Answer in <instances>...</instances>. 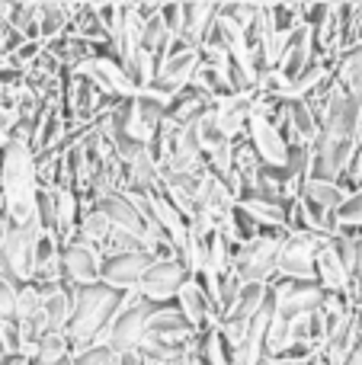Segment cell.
Segmentation results:
<instances>
[{
    "mask_svg": "<svg viewBox=\"0 0 362 365\" xmlns=\"http://www.w3.org/2000/svg\"><path fill=\"white\" fill-rule=\"evenodd\" d=\"M333 221H337L340 231H350V227H362V186H359V189H350V195H346V202L337 208Z\"/></svg>",
    "mask_w": 362,
    "mask_h": 365,
    "instance_id": "obj_21",
    "label": "cell"
},
{
    "mask_svg": "<svg viewBox=\"0 0 362 365\" xmlns=\"http://www.w3.org/2000/svg\"><path fill=\"white\" fill-rule=\"evenodd\" d=\"M314 279L327 295H350V272L343 269L340 257L333 253L331 240L318 247V257H314Z\"/></svg>",
    "mask_w": 362,
    "mask_h": 365,
    "instance_id": "obj_15",
    "label": "cell"
},
{
    "mask_svg": "<svg viewBox=\"0 0 362 365\" xmlns=\"http://www.w3.org/2000/svg\"><path fill=\"white\" fill-rule=\"evenodd\" d=\"M0 365H32V359H26V356H4Z\"/></svg>",
    "mask_w": 362,
    "mask_h": 365,
    "instance_id": "obj_25",
    "label": "cell"
},
{
    "mask_svg": "<svg viewBox=\"0 0 362 365\" xmlns=\"http://www.w3.org/2000/svg\"><path fill=\"white\" fill-rule=\"evenodd\" d=\"M96 212L106 215V221L115 227V231L122 234H132V237H138L141 244H145L148 231H151V225L145 221V215L138 212V208L132 205V199H128L125 192H106L96 199Z\"/></svg>",
    "mask_w": 362,
    "mask_h": 365,
    "instance_id": "obj_11",
    "label": "cell"
},
{
    "mask_svg": "<svg viewBox=\"0 0 362 365\" xmlns=\"http://www.w3.org/2000/svg\"><path fill=\"white\" fill-rule=\"evenodd\" d=\"M254 96L257 93L228 96V100L215 103V109H212V119H215V125L222 128V132L228 135L231 141H234L241 132H247V122H250V115H254Z\"/></svg>",
    "mask_w": 362,
    "mask_h": 365,
    "instance_id": "obj_14",
    "label": "cell"
},
{
    "mask_svg": "<svg viewBox=\"0 0 362 365\" xmlns=\"http://www.w3.org/2000/svg\"><path fill=\"white\" fill-rule=\"evenodd\" d=\"M186 279H190V272H186V266L180 263V259L151 263L138 282V295L151 304H164V302H170V298H177V292L183 289Z\"/></svg>",
    "mask_w": 362,
    "mask_h": 365,
    "instance_id": "obj_9",
    "label": "cell"
},
{
    "mask_svg": "<svg viewBox=\"0 0 362 365\" xmlns=\"http://www.w3.org/2000/svg\"><path fill=\"white\" fill-rule=\"evenodd\" d=\"M154 311H157V304L145 302L138 292H132V295L122 298V308L115 311L113 324L96 336V343H100V346H109L113 353H119V356L135 353V349L145 343L148 321H151Z\"/></svg>",
    "mask_w": 362,
    "mask_h": 365,
    "instance_id": "obj_2",
    "label": "cell"
},
{
    "mask_svg": "<svg viewBox=\"0 0 362 365\" xmlns=\"http://www.w3.org/2000/svg\"><path fill=\"white\" fill-rule=\"evenodd\" d=\"M16 285L10 282V279L0 276V324L4 321H13V314H16Z\"/></svg>",
    "mask_w": 362,
    "mask_h": 365,
    "instance_id": "obj_24",
    "label": "cell"
},
{
    "mask_svg": "<svg viewBox=\"0 0 362 365\" xmlns=\"http://www.w3.org/2000/svg\"><path fill=\"white\" fill-rule=\"evenodd\" d=\"M32 365H74V356H64V359H55V362H32Z\"/></svg>",
    "mask_w": 362,
    "mask_h": 365,
    "instance_id": "obj_26",
    "label": "cell"
},
{
    "mask_svg": "<svg viewBox=\"0 0 362 365\" xmlns=\"http://www.w3.org/2000/svg\"><path fill=\"white\" fill-rule=\"evenodd\" d=\"M177 311L183 314V321L190 324L192 334H205V330H215L218 321H222V314H218L215 302L209 298V292L199 285L196 276H190L183 282V289L177 292Z\"/></svg>",
    "mask_w": 362,
    "mask_h": 365,
    "instance_id": "obj_6",
    "label": "cell"
},
{
    "mask_svg": "<svg viewBox=\"0 0 362 365\" xmlns=\"http://www.w3.org/2000/svg\"><path fill=\"white\" fill-rule=\"evenodd\" d=\"M324 240L318 234H289L276 257V276L289 282H314V257Z\"/></svg>",
    "mask_w": 362,
    "mask_h": 365,
    "instance_id": "obj_4",
    "label": "cell"
},
{
    "mask_svg": "<svg viewBox=\"0 0 362 365\" xmlns=\"http://www.w3.org/2000/svg\"><path fill=\"white\" fill-rule=\"evenodd\" d=\"M289 227L276 234H257L254 240H247L244 247H237L231 257V272L241 279L244 285H269V279L276 276V257H279L282 240L289 237Z\"/></svg>",
    "mask_w": 362,
    "mask_h": 365,
    "instance_id": "obj_3",
    "label": "cell"
},
{
    "mask_svg": "<svg viewBox=\"0 0 362 365\" xmlns=\"http://www.w3.org/2000/svg\"><path fill=\"white\" fill-rule=\"evenodd\" d=\"M148 266H151V259H148L145 253L113 257V259H106V263H103L100 285L119 292V295H132V292H138V282H141V276H145Z\"/></svg>",
    "mask_w": 362,
    "mask_h": 365,
    "instance_id": "obj_12",
    "label": "cell"
},
{
    "mask_svg": "<svg viewBox=\"0 0 362 365\" xmlns=\"http://www.w3.org/2000/svg\"><path fill=\"white\" fill-rule=\"evenodd\" d=\"M61 276L74 289H87V285H100L103 276V257L96 247L83 244V240H68L61 247Z\"/></svg>",
    "mask_w": 362,
    "mask_h": 365,
    "instance_id": "obj_5",
    "label": "cell"
},
{
    "mask_svg": "<svg viewBox=\"0 0 362 365\" xmlns=\"http://www.w3.org/2000/svg\"><path fill=\"white\" fill-rule=\"evenodd\" d=\"M122 298L125 295L106 289V285L74 289V302H71V317H68V327H64V336H68V343L77 353L93 346L96 336L113 324L115 311L122 308Z\"/></svg>",
    "mask_w": 362,
    "mask_h": 365,
    "instance_id": "obj_1",
    "label": "cell"
},
{
    "mask_svg": "<svg viewBox=\"0 0 362 365\" xmlns=\"http://www.w3.org/2000/svg\"><path fill=\"white\" fill-rule=\"evenodd\" d=\"M289 205L286 199H267V195H247V199L237 202V212L257 227H269V231H279L289 227Z\"/></svg>",
    "mask_w": 362,
    "mask_h": 365,
    "instance_id": "obj_13",
    "label": "cell"
},
{
    "mask_svg": "<svg viewBox=\"0 0 362 365\" xmlns=\"http://www.w3.org/2000/svg\"><path fill=\"white\" fill-rule=\"evenodd\" d=\"M42 292V321L45 330H58L61 334L68 327V317H71V302H74V285L61 282V285H51V289H38Z\"/></svg>",
    "mask_w": 362,
    "mask_h": 365,
    "instance_id": "obj_16",
    "label": "cell"
},
{
    "mask_svg": "<svg viewBox=\"0 0 362 365\" xmlns=\"http://www.w3.org/2000/svg\"><path fill=\"white\" fill-rule=\"evenodd\" d=\"M314 58H318V55H314L311 26H308V23H299V26H295V29L286 36V42H282L279 61H276L273 71L289 83V87H292V81L308 68V64L314 61Z\"/></svg>",
    "mask_w": 362,
    "mask_h": 365,
    "instance_id": "obj_10",
    "label": "cell"
},
{
    "mask_svg": "<svg viewBox=\"0 0 362 365\" xmlns=\"http://www.w3.org/2000/svg\"><path fill=\"white\" fill-rule=\"evenodd\" d=\"M199 365H231V346L218 327L199 334Z\"/></svg>",
    "mask_w": 362,
    "mask_h": 365,
    "instance_id": "obj_19",
    "label": "cell"
},
{
    "mask_svg": "<svg viewBox=\"0 0 362 365\" xmlns=\"http://www.w3.org/2000/svg\"><path fill=\"white\" fill-rule=\"evenodd\" d=\"M218 16V6L212 4H183V42H190L192 48H199L205 38V32L212 29Z\"/></svg>",
    "mask_w": 362,
    "mask_h": 365,
    "instance_id": "obj_18",
    "label": "cell"
},
{
    "mask_svg": "<svg viewBox=\"0 0 362 365\" xmlns=\"http://www.w3.org/2000/svg\"><path fill=\"white\" fill-rule=\"evenodd\" d=\"M64 356H71V343H68V336H64V330L61 334L51 330V334H45L42 340H38V353H36L38 362H55V359H64Z\"/></svg>",
    "mask_w": 362,
    "mask_h": 365,
    "instance_id": "obj_22",
    "label": "cell"
},
{
    "mask_svg": "<svg viewBox=\"0 0 362 365\" xmlns=\"http://www.w3.org/2000/svg\"><path fill=\"white\" fill-rule=\"evenodd\" d=\"M113 231H115V227L106 221V215L93 208V212H87L81 218V237H77V240H83V244H90V247H96V250H100V247L113 237Z\"/></svg>",
    "mask_w": 362,
    "mask_h": 365,
    "instance_id": "obj_20",
    "label": "cell"
},
{
    "mask_svg": "<svg viewBox=\"0 0 362 365\" xmlns=\"http://www.w3.org/2000/svg\"><path fill=\"white\" fill-rule=\"evenodd\" d=\"M122 356L113 353L109 346H100V343H93V346L81 349V353L74 356V365H119Z\"/></svg>",
    "mask_w": 362,
    "mask_h": 365,
    "instance_id": "obj_23",
    "label": "cell"
},
{
    "mask_svg": "<svg viewBox=\"0 0 362 365\" xmlns=\"http://www.w3.org/2000/svg\"><path fill=\"white\" fill-rule=\"evenodd\" d=\"M346 195H350V189H346L343 182H333V180H305L299 199L308 202V205H314L318 212H324V215H337V208L346 202Z\"/></svg>",
    "mask_w": 362,
    "mask_h": 365,
    "instance_id": "obj_17",
    "label": "cell"
},
{
    "mask_svg": "<svg viewBox=\"0 0 362 365\" xmlns=\"http://www.w3.org/2000/svg\"><path fill=\"white\" fill-rule=\"evenodd\" d=\"M247 141L257 151V158H260L263 167H269V170H286L289 167V145H286V138H282V132L267 119V115H257V113L250 115Z\"/></svg>",
    "mask_w": 362,
    "mask_h": 365,
    "instance_id": "obj_8",
    "label": "cell"
},
{
    "mask_svg": "<svg viewBox=\"0 0 362 365\" xmlns=\"http://www.w3.org/2000/svg\"><path fill=\"white\" fill-rule=\"evenodd\" d=\"M71 74L83 77V81L93 83V87L100 90V93H106V96H125V100L138 96V93H135V87L128 83L122 64L113 61V58H106V55H90L87 61H81L74 71H71Z\"/></svg>",
    "mask_w": 362,
    "mask_h": 365,
    "instance_id": "obj_7",
    "label": "cell"
}]
</instances>
